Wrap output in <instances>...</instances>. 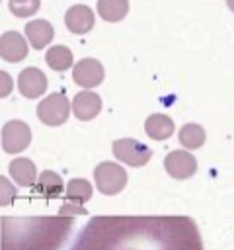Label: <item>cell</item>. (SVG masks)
Here are the masks:
<instances>
[{"mask_svg": "<svg viewBox=\"0 0 234 250\" xmlns=\"http://www.w3.org/2000/svg\"><path fill=\"white\" fill-rule=\"evenodd\" d=\"M70 250H203L189 217H92Z\"/></svg>", "mask_w": 234, "mask_h": 250, "instance_id": "cell-1", "label": "cell"}, {"mask_svg": "<svg viewBox=\"0 0 234 250\" xmlns=\"http://www.w3.org/2000/svg\"><path fill=\"white\" fill-rule=\"evenodd\" d=\"M0 225V250H58L74 225V217H2Z\"/></svg>", "mask_w": 234, "mask_h": 250, "instance_id": "cell-2", "label": "cell"}, {"mask_svg": "<svg viewBox=\"0 0 234 250\" xmlns=\"http://www.w3.org/2000/svg\"><path fill=\"white\" fill-rule=\"evenodd\" d=\"M96 188L103 195H115L119 193L127 184V172L117 162H101L94 170Z\"/></svg>", "mask_w": 234, "mask_h": 250, "instance_id": "cell-3", "label": "cell"}, {"mask_svg": "<svg viewBox=\"0 0 234 250\" xmlns=\"http://www.w3.org/2000/svg\"><path fill=\"white\" fill-rule=\"evenodd\" d=\"M70 115V102L64 94L55 92L49 94L45 100H41V104L37 105V117L41 119V123L57 127L62 125Z\"/></svg>", "mask_w": 234, "mask_h": 250, "instance_id": "cell-4", "label": "cell"}, {"mask_svg": "<svg viewBox=\"0 0 234 250\" xmlns=\"http://www.w3.org/2000/svg\"><path fill=\"white\" fill-rule=\"evenodd\" d=\"M31 143V131L27 123L20 119H12L2 127V148L10 154H18L25 150Z\"/></svg>", "mask_w": 234, "mask_h": 250, "instance_id": "cell-5", "label": "cell"}, {"mask_svg": "<svg viewBox=\"0 0 234 250\" xmlns=\"http://www.w3.org/2000/svg\"><path fill=\"white\" fill-rule=\"evenodd\" d=\"M113 154L117 160H121L123 164L129 166H144L152 152L146 145L138 143L136 139H119L113 143Z\"/></svg>", "mask_w": 234, "mask_h": 250, "instance_id": "cell-6", "label": "cell"}, {"mask_svg": "<svg viewBox=\"0 0 234 250\" xmlns=\"http://www.w3.org/2000/svg\"><path fill=\"white\" fill-rule=\"evenodd\" d=\"M166 172L176 180H187L197 172V160L187 150H172L164 160Z\"/></svg>", "mask_w": 234, "mask_h": 250, "instance_id": "cell-7", "label": "cell"}, {"mask_svg": "<svg viewBox=\"0 0 234 250\" xmlns=\"http://www.w3.org/2000/svg\"><path fill=\"white\" fill-rule=\"evenodd\" d=\"M103 66L96 59H82L72 68V78L82 88H94L103 82Z\"/></svg>", "mask_w": 234, "mask_h": 250, "instance_id": "cell-8", "label": "cell"}, {"mask_svg": "<svg viewBox=\"0 0 234 250\" xmlns=\"http://www.w3.org/2000/svg\"><path fill=\"white\" fill-rule=\"evenodd\" d=\"M27 43L25 37L18 31H4L0 37V55L8 62H20L27 57Z\"/></svg>", "mask_w": 234, "mask_h": 250, "instance_id": "cell-9", "label": "cell"}, {"mask_svg": "<svg viewBox=\"0 0 234 250\" xmlns=\"http://www.w3.org/2000/svg\"><path fill=\"white\" fill-rule=\"evenodd\" d=\"M18 88H20V92H21L23 98L33 100V98L41 96L47 90V76L39 68L27 66L18 76Z\"/></svg>", "mask_w": 234, "mask_h": 250, "instance_id": "cell-10", "label": "cell"}, {"mask_svg": "<svg viewBox=\"0 0 234 250\" xmlns=\"http://www.w3.org/2000/svg\"><path fill=\"white\" fill-rule=\"evenodd\" d=\"M101 109V98L96 92L90 90H82L74 96L72 100V111L80 121H88L94 119Z\"/></svg>", "mask_w": 234, "mask_h": 250, "instance_id": "cell-11", "label": "cell"}, {"mask_svg": "<svg viewBox=\"0 0 234 250\" xmlns=\"http://www.w3.org/2000/svg\"><path fill=\"white\" fill-rule=\"evenodd\" d=\"M94 21H96L94 12L84 4H76L68 8L64 16V23L72 33H88L94 27Z\"/></svg>", "mask_w": 234, "mask_h": 250, "instance_id": "cell-12", "label": "cell"}, {"mask_svg": "<svg viewBox=\"0 0 234 250\" xmlns=\"http://www.w3.org/2000/svg\"><path fill=\"white\" fill-rule=\"evenodd\" d=\"M53 35H55V29L47 20H31L25 25V37L29 39L33 49L41 51L43 47H47L53 41Z\"/></svg>", "mask_w": 234, "mask_h": 250, "instance_id": "cell-13", "label": "cell"}, {"mask_svg": "<svg viewBox=\"0 0 234 250\" xmlns=\"http://www.w3.org/2000/svg\"><path fill=\"white\" fill-rule=\"evenodd\" d=\"M10 176L14 178V182L21 188H29L33 184H37V168L29 158H14L8 166Z\"/></svg>", "mask_w": 234, "mask_h": 250, "instance_id": "cell-14", "label": "cell"}, {"mask_svg": "<svg viewBox=\"0 0 234 250\" xmlns=\"http://www.w3.org/2000/svg\"><path fill=\"white\" fill-rule=\"evenodd\" d=\"M144 131L154 141H164L174 133V121L164 113H152L144 121Z\"/></svg>", "mask_w": 234, "mask_h": 250, "instance_id": "cell-15", "label": "cell"}, {"mask_svg": "<svg viewBox=\"0 0 234 250\" xmlns=\"http://www.w3.org/2000/svg\"><path fill=\"white\" fill-rule=\"evenodd\" d=\"M35 189H37V193H41L43 197H57V195L62 193L64 184H62V178H60L57 172L45 170V172H41V176L37 178Z\"/></svg>", "mask_w": 234, "mask_h": 250, "instance_id": "cell-16", "label": "cell"}, {"mask_svg": "<svg viewBox=\"0 0 234 250\" xmlns=\"http://www.w3.org/2000/svg\"><path fill=\"white\" fill-rule=\"evenodd\" d=\"M129 12V0H98V14L105 21H119Z\"/></svg>", "mask_w": 234, "mask_h": 250, "instance_id": "cell-17", "label": "cell"}, {"mask_svg": "<svg viewBox=\"0 0 234 250\" xmlns=\"http://www.w3.org/2000/svg\"><path fill=\"white\" fill-rule=\"evenodd\" d=\"M45 61H47V64L53 70L62 72V70H66V68L72 66V51L68 47H64V45H55V47H51L47 51Z\"/></svg>", "mask_w": 234, "mask_h": 250, "instance_id": "cell-18", "label": "cell"}, {"mask_svg": "<svg viewBox=\"0 0 234 250\" xmlns=\"http://www.w3.org/2000/svg\"><path fill=\"white\" fill-rule=\"evenodd\" d=\"M179 143L185 146V148H199V146H203V143H205V129L201 127V125H197V123H187V125H183L181 129H179Z\"/></svg>", "mask_w": 234, "mask_h": 250, "instance_id": "cell-19", "label": "cell"}, {"mask_svg": "<svg viewBox=\"0 0 234 250\" xmlns=\"http://www.w3.org/2000/svg\"><path fill=\"white\" fill-rule=\"evenodd\" d=\"M92 197V186L84 178H74L66 186V199L72 203H86Z\"/></svg>", "mask_w": 234, "mask_h": 250, "instance_id": "cell-20", "label": "cell"}, {"mask_svg": "<svg viewBox=\"0 0 234 250\" xmlns=\"http://www.w3.org/2000/svg\"><path fill=\"white\" fill-rule=\"evenodd\" d=\"M39 0H10L8 6H10V12L18 18H27V16H33L37 10H39Z\"/></svg>", "mask_w": 234, "mask_h": 250, "instance_id": "cell-21", "label": "cell"}, {"mask_svg": "<svg viewBox=\"0 0 234 250\" xmlns=\"http://www.w3.org/2000/svg\"><path fill=\"white\" fill-rule=\"evenodd\" d=\"M76 213L80 215V213H86V211H84V207H80V205H76V203H70V201L60 207V215H72V217H74Z\"/></svg>", "mask_w": 234, "mask_h": 250, "instance_id": "cell-22", "label": "cell"}, {"mask_svg": "<svg viewBox=\"0 0 234 250\" xmlns=\"http://www.w3.org/2000/svg\"><path fill=\"white\" fill-rule=\"evenodd\" d=\"M0 76H2V90H0V96L4 98V96H8L10 92H12V80H10V76H8V72H0Z\"/></svg>", "mask_w": 234, "mask_h": 250, "instance_id": "cell-23", "label": "cell"}, {"mask_svg": "<svg viewBox=\"0 0 234 250\" xmlns=\"http://www.w3.org/2000/svg\"><path fill=\"white\" fill-rule=\"evenodd\" d=\"M226 4H228V8L234 12V0H226Z\"/></svg>", "mask_w": 234, "mask_h": 250, "instance_id": "cell-24", "label": "cell"}]
</instances>
